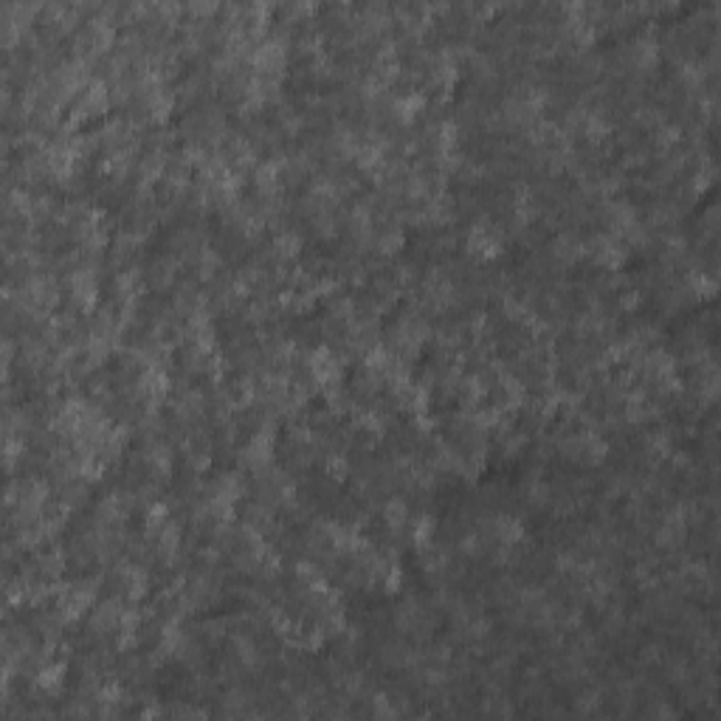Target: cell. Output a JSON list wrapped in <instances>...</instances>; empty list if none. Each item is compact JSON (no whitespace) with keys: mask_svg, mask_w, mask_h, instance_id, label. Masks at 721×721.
<instances>
[{"mask_svg":"<svg viewBox=\"0 0 721 721\" xmlns=\"http://www.w3.org/2000/svg\"><path fill=\"white\" fill-rule=\"evenodd\" d=\"M110 105V94H107V85L105 82H94V85H85L79 90V96L74 102V116L76 118H94L99 113H105Z\"/></svg>","mask_w":721,"mask_h":721,"instance_id":"cell-1","label":"cell"},{"mask_svg":"<svg viewBox=\"0 0 721 721\" xmlns=\"http://www.w3.org/2000/svg\"><path fill=\"white\" fill-rule=\"evenodd\" d=\"M172 279H175V262L158 259L153 268H149V282H153L155 288H166Z\"/></svg>","mask_w":721,"mask_h":721,"instance_id":"cell-3","label":"cell"},{"mask_svg":"<svg viewBox=\"0 0 721 721\" xmlns=\"http://www.w3.org/2000/svg\"><path fill=\"white\" fill-rule=\"evenodd\" d=\"M299 248H302V239H299L293 231L279 234V237L274 239V254H277L279 259H290V257H296Z\"/></svg>","mask_w":721,"mask_h":721,"instance_id":"cell-2","label":"cell"}]
</instances>
